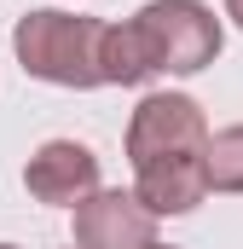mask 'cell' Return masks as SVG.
Returning a JSON list of instances; mask_svg holds the SVG:
<instances>
[{"mask_svg": "<svg viewBox=\"0 0 243 249\" xmlns=\"http://www.w3.org/2000/svg\"><path fill=\"white\" fill-rule=\"evenodd\" d=\"M104 35L110 23L99 18H75L58 6H41V12H23L17 29H12V53L23 64V75L47 81V87H104Z\"/></svg>", "mask_w": 243, "mask_h": 249, "instance_id": "1", "label": "cell"}, {"mask_svg": "<svg viewBox=\"0 0 243 249\" xmlns=\"http://www.w3.org/2000/svg\"><path fill=\"white\" fill-rule=\"evenodd\" d=\"M127 23H133V35H139V47H145V58H151L156 75L162 70L168 75H197V70H208V64L220 58V47H226L220 18L203 0H151Z\"/></svg>", "mask_w": 243, "mask_h": 249, "instance_id": "2", "label": "cell"}, {"mask_svg": "<svg viewBox=\"0 0 243 249\" xmlns=\"http://www.w3.org/2000/svg\"><path fill=\"white\" fill-rule=\"evenodd\" d=\"M208 116L191 93H145L139 110L127 116V162L145 168L156 157H203Z\"/></svg>", "mask_w": 243, "mask_h": 249, "instance_id": "3", "label": "cell"}, {"mask_svg": "<svg viewBox=\"0 0 243 249\" xmlns=\"http://www.w3.org/2000/svg\"><path fill=\"white\" fill-rule=\"evenodd\" d=\"M23 186L47 209H81L99 191V157L81 139H47L29 162H23Z\"/></svg>", "mask_w": 243, "mask_h": 249, "instance_id": "4", "label": "cell"}, {"mask_svg": "<svg viewBox=\"0 0 243 249\" xmlns=\"http://www.w3.org/2000/svg\"><path fill=\"white\" fill-rule=\"evenodd\" d=\"M156 244V214L139 203V191L99 186L75 209V249H145Z\"/></svg>", "mask_w": 243, "mask_h": 249, "instance_id": "5", "label": "cell"}, {"mask_svg": "<svg viewBox=\"0 0 243 249\" xmlns=\"http://www.w3.org/2000/svg\"><path fill=\"white\" fill-rule=\"evenodd\" d=\"M133 191L156 220L162 214H191L208 197V168H203V157H156V162L133 168Z\"/></svg>", "mask_w": 243, "mask_h": 249, "instance_id": "6", "label": "cell"}, {"mask_svg": "<svg viewBox=\"0 0 243 249\" xmlns=\"http://www.w3.org/2000/svg\"><path fill=\"white\" fill-rule=\"evenodd\" d=\"M151 75H156V70L145 58L133 23H110V35H104V87H139V81H151Z\"/></svg>", "mask_w": 243, "mask_h": 249, "instance_id": "7", "label": "cell"}, {"mask_svg": "<svg viewBox=\"0 0 243 249\" xmlns=\"http://www.w3.org/2000/svg\"><path fill=\"white\" fill-rule=\"evenodd\" d=\"M203 168H208V191L243 197V122L208 133V145H203Z\"/></svg>", "mask_w": 243, "mask_h": 249, "instance_id": "8", "label": "cell"}, {"mask_svg": "<svg viewBox=\"0 0 243 249\" xmlns=\"http://www.w3.org/2000/svg\"><path fill=\"white\" fill-rule=\"evenodd\" d=\"M226 18H232V23L243 29V0H226Z\"/></svg>", "mask_w": 243, "mask_h": 249, "instance_id": "9", "label": "cell"}, {"mask_svg": "<svg viewBox=\"0 0 243 249\" xmlns=\"http://www.w3.org/2000/svg\"><path fill=\"white\" fill-rule=\"evenodd\" d=\"M145 249H174V244H145Z\"/></svg>", "mask_w": 243, "mask_h": 249, "instance_id": "10", "label": "cell"}, {"mask_svg": "<svg viewBox=\"0 0 243 249\" xmlns=\"http://www.w3.org/2000/svg\"><path fill=\"white\" fill-rule=\"evenodd\" d=\"M0 249H17V244H0Z\"/></svg>", "mask_w": 243, "mask_h": 249, "instance_id": "11", "label": "cell"}, {"mask_svg": "<svg viewBox=\"0 0 243 249\" xmlns=\"http://www.w3.org/2000/svg\"><path fill=\"white\" fill-rule=\"evenodd\" d=\"M69 249H75V244H69Z\"/></svg>", "mask_w": 243, "mask_h": 249, "instance_id": "12", "label": "cell"}]
</instances>
